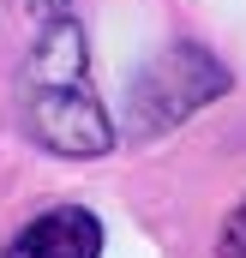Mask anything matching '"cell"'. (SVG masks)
Wrapping results in <instances>:
<instances>
[{
    "instance_id": "6da1fadb",
    "label": "cell",
    "mask_w": 246,
    "mask_h": 258,
    "mask_svg": "<svg viewBox=\"0 0 246 258\" xmlns=\"http://www.w3.org/2000/svg\"><path fill=\"white\" fill-rule=\"evenodd\" d=\"M96 252H102V222H96L84 204L42 210V216L6 246V258H96Z\"/></svg>"
},
{
    "instance_id": "7a4b0ae2",
    "label": "cell",
    "mask_w": 246,
    "mask_h": 258,
    "mask_svg": "<svg viewBox=\"0 0 246 258\" xmlns=\"http://www.w3.org/2000/svg\"><path fill=\"white\" fill-rule=\"evenodd\" d=\"M222 258H246V204L228 216V228H222Z\"/></svg>"
}]
</instances>
